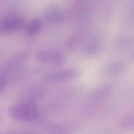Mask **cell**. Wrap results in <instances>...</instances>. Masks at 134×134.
Masks as SVG:
<instances>
[{
	"mask_svg": "<svg viewBox=\"0 0 134 134\" xmlns=\"http://www.w3.org/2000/svg\"><path fill=\"white\" fill-rule=\"evenodd\" d=\"M12 117L17 120L32 121L38 117L39 112L36 105L33 101H28L15 104L9 110Z\"/></svg>",
	"mask_w": 134,
	"mask_h": 134,
	"instance_id": "cell-1",
	"label": "cell"
},
{
	"mask_svg": "<svg viewBox=\"0 0 134 134\" xmlns=\"http://www.w3.org/2000/svg\"><path fill=\"white\" fill-rule=\"evenodd\" d=\"M37 60L46 65L55 67L62 66L65 62V57L59 50L54 48H44L37 52Z\"/></svg>",
	"mask_w": 134,
	"mask_h": 134,
	"instance_id": "cell-2",
	"label": "cell"
},
{
	"mask_svg": "<svg viewBox=\"0 0 134 134\" xmlns=\"http://www.w3.org/2000/svg\"><path fill=\"white\" fill-rule=\"evenodd\" d=\"M25 25V20L19 15H8L0 19V34H8L19 31Z\"/></svg>",
	"mask_w": 134,
	"mask_h": 134,
	"instance_id": "cell-3",
	"label": "cell"
},
{
	"mask_svg": "<svg viewBox=\"0 0 134 134\" xmlns=\"http://www.w3.org/2000/svg\"><path fill=\"white\" fill-rule=\"evenodd\" d=\"M79 74V72L77 70L68 69L49 73L46 75L45 78L49 81H64L76 78Z\"/></svg>",
	"mask_w": 134,
	"mask_h": 134,
	"instance_id": "cell-4",
	"label": "cell"
},
{
	"mask_svg": "<svg viewBox=\"0 0 134 134\" xmlns=\"http://www.w3.org/2000/svg\"><path fill=\"white\" fill-rule=\"evenodd\" d=\"M127 65L124 62L116 61L105 65L101 70L103 75L106 76H113L117 75L124 71Z\"/></svg>",
	"mask_w": 134,
	"mask_h": 134,
	"instance_id": "cell-5",
	"label": "cell"
},
{
	"mask_svg": "<svg viewBox=\"0 0 134 134\" xmlns=\"http://www.w3.org/2000/svg\"><path fill=\"white\" fill-rule=\"evenodd\" d=\"M45 17L46 19L52 23H62L65 21V15L57 7H51L45 12Z\"/></svg>",
	"mask_w": 134,
	"mask_h": 134,
	"instance_id": "cell-6",
	"label": "cell"
},
{
	"mask_svg": "<svg viewBox=\"0 0 134 134\" xmlns=\"http://www.w3.org/2000/svg\"><path fill=\"white\" fill-rule=\"evenodd\" d=\"M102 49V46L101 42L94 39L85 44L83 48V52L87 55H94L99 54Z\"/></svg>",
	"mask_w": 134,
	"mask_h": 134,
	"instance_id": "cell-7",
	"label": "cell"
},
{
	"mask_svg": "<svg viewBox=\"0 0 134 134\" xmlns=\"http://www.w3.org/2000/svg\"><path fill=\"white\" fill-rule=\"evenodd\" d=\"M42 22L39 19H34L30 21L26 27V32L29 36L37 34L42 27Z\"/></svg>",
	"mask_w": 134,
	"mask_h": 134,
	"instance_id": "cell-8",
	"label": "cell"
},
{
	"mask_svg": "<svg viewBox=\"0 0 134 134\" xmlns=\"http://www.w3.org/2000/svg\"><path fill=\"white\" fill-rule=\"evenodd\" d=\"M131 44V39L127 36H121L119 37L116 42L117 47L121 50H125L129 47Z\"/></svg>",
	"mask_w": 134,
	"mask_h": 134,
	"instance_id": "cell-9",
	"label": "cell"
},
{
	"mask_svg": "<svg viewBox=\"0 0 134 134\" xmlns=\"http://www.w3.org/2000/svg\"><path fill=\"white\" fill-rule=\"evenodd\" d=\"M82 37L79 33L76 34L72 36L68 40L67 45L70 48H73L80 44L82 40Z\"/></svg>",
	"mask_w": 134,
	"mask_h": 134,
	"instance_id": "cell-10",
	"label": "cell"
},
{
	"mask_svg": "<svg viewBox=\"0 0 134 134\" xmlns=\"http://www.w3.org/2000/svg\"><path fill=\"white\" fill-rule=\"evenodd\" d=\"M8 79L7 76L4 74L0 75V94L5 89L7 84Z\"/></svg>",
	"mask_w": 134,
	"mask_h": 134,
	"instance_id": "cell-11",
	"label": "cell"
},
{
	"mask_svg": "<svg viewBox=\"0 0 134 134\" xmlns=\"http://www.w3.org/2000/svg\"><path fill=\"white\" fill-rule=\"evenodd\" d=\"M2 121V118H1V116H0V124H1V121Z\"/></svg>",
	"mask_w": 134,
	"mask_h": 134,
	"instance_id": "cell-12",
	"label": "cell"
}]
</instances>
